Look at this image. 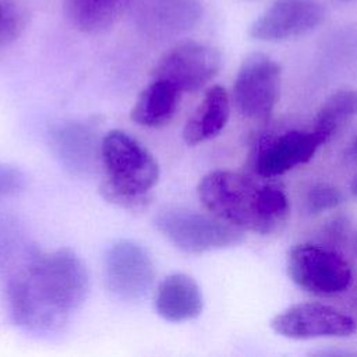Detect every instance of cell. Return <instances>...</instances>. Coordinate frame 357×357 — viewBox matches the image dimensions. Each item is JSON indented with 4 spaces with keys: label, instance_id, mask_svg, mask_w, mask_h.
I'll return each mask as SVG.
<instances>
[{
    "label": "cell",
    "instance_id": "obj_1",
    "mask_svg": "<svg viewBox=\"0 0 357 357\" xmlns=\"http://www.w3.org/2000/svg\"><path fill=\"white\" fill-rule=\"evenodd\" d=\"M88 291L86 268L74 251L38 254L8 282L10 315L28 332L57 333L85 303Z\"/></svg>",
    "mask_w": 357,
    "mask_h": 357
},
{
    "label": "cell",
    "instance_id": "obj_2",
    "mask_svg": "<svg viewBox=\"0 0 357 357\" xmlns=\"http://www.w3.org/2000/svg\"><path fill=\"white\" fill-rule=\"evenodd\" d=\"M202 205L225 222L258 234H271L289 218L284 190L273 183H259L231 170H213L198 184Z\"/></svg>",
    "mask_w": 357,
    "mask_h": 357
},
{
    "label": "cell",
    "instance_id": "obj_3",
    "mask_svg": "<svg viewBox=\"0 0 357 357\" xmlns=\"http://www.w3.org/2000/svg\"><path fill=\"white\" fill-rule=\"evenodd\" d=\"M100 159L106 172L100 183L103 198L127 211H144L159 180L153 155L131 134L112 130L102 138Z\"/></svg>",
    "mask_w": 357,
    "mask_h": 357
},
{
    "label": "cell",
    "instance_id": "obj_4",
    "mask_svg": "<svg viewBox=\"0 0 357 357\" xmlns=\"http://www.w3.org/2000/svg\"><path fill=\"white\" fill-rule=\"evenodd\" d=\"M153 225L174 247L190 254L234 247L244 240V230L212 213L181 206L160 209L153 218Z\"/></svg>",
    "mask_w": 357,
    "mask_h": 357
},
{
    "label": "cell",
    "instance_id": "obj_5",
    "mask_svg": "<svg viewBox=\"0 0 357 357\" xmlns=\"http://www.w3.org/2000/svg\"><path fill=\"white\" fill-rule=\"evenodd\" d=\"M287 272L303 290L317 296H332L344 291L351 283L349 262L335 250L303 243L287 254Z\"/></svg>",
    "mask_w": 357,
    "mask_h": 357
},
{
    "label": "cell",
    "instance_id": "obj_6",
    "mask_svg": "<svg viewBox=\"0 0 357 357\" xmlns=\"http://www.w3.org/2000/svg\"><path fill=\"white\" fill-rule=\"evenodd\" d=\"M280 64L264 53L248 54L233 84V102L238 113L252 120H266L280 96Z\"/></svg>",
    "mask_w": 357,
    "mask_h": 357
},
{
    "label": "cell",
    "instance_id": "obj_7",
    "mask_svg": "<svg viewBox=\"0 0 357 357\" xmlns=\"http://www.w3.org/2000/svg\"><path fill=\"white\" fill-rule=\"evenodd\" d=\"M155 266L148 250L135 240L114 241L105 257V280L109 291L123 301H139L149 293Z\"/></svg>",
    "mask_w": 357,
    "mask_h": 357
},
{
    "label": "cell",
    "instance_id": "obj_8",
    "mask_svg": "<svg viewBox=\"0 0 357 357\" xmlns=\"http://www.w3.org/2000/svg\"><path fill=\"white\" fill-rule=\"evenodd\" d=\"M220 54L211 45L187 40L166 52L153 70V78L163 79L181 92L204 88L220 70Z\"/></svg>",
    "mask_w": 357,
    "mask_h": 357
},
{
    "label": "cell",
    "instance_id": "obj_9",
    "mask_svg": "<svg viewBox=\"0 0 357 357\" xmlns=\"http://www.w3.org/2000/svg\"><path fill=\"white\" fill-rule=\"evenodd\" d=\"M272 329L287 339L344 337L356 331L354 319L344 311L322 303H298L273 317Z\"/></svg>",
    "mask_w": 357,
    "mask_h": 357
},
{
    "label": "cell",
    "instance_id": "obj_10",
    "mask_svg": "<svg viewBox=\"0 0 357 357\" xmlns=\"http://www.w3.org/2000/svg\"><path fill=\"white\" fill-rule=\"evenodd\" d=\"M326 11L319 0H276L250 26V36L278 42L301 36L319 26Z\"/></svg>",
    "mask_w": 357,
    "mask_h": 357
},
{
    "label": "cell",
    "instance_id": "obj_11",
    "mask_svg": "<svg viewBox=\"0 0 357 357\" xmlns=\"http://www.w3.org/2000/svg\"><path fill=\"white\" fill-rule=\"evenodd\" d=\"M131 10L135 26L155 39L181 35L202 15L199 0H134Z\"/></svg>",
    "mask_w": 357,
    "mask_h": 357
},
{
    "label": "cell",
    "instance_id": "obj_12",
    "mask_svg": "<svg viewBox=\"0 0 357 357\" xmlns=\"http://www.w3.org/2000/svg\"><path fill=\"white\" fill-rule=\"evenodd\" d=\"M325 144L312 130H289L261 142L254 156L255 173L271 178L280 176L314 158Z\"/></svg>",
    "mask_w": 357,
    "mask_h": 357
},
{
    "label": "cell",
    "instance_id": "obj_13",
    "mask_svg": "<svg viewBox=\"0 0 357 357\" xmlns=\"http://www.w3.org/2000/svg\"><path fill=\"white\" fill-rule=\"evenodd\" d=\"M50 148L66 170L75 176L89 174L98 158H100V144L96 130L78 120L63 121L49 132Z\"/></svg>",
    "mask_w": 357,
    "mask_h": 357
},
{
    "label": "cell",
    "instance_id": "obj_14",
    "mask_svg": "<svg viewBox=\"0 0 357 357\" xmlns=\"http://www.w3.org/2000/svg\"><path fill=\"white\" fill-rule=\"evenodd\" d=\"M155 305L169 322H185L202 312L204 298L198 283L187 273H172L158 287Z\"/></svg>",
    "mask_w": 357,
    "mask_h": 357
},
{
    "label": "cell",
    "instance_id": "obj_15",
    "mask_svg": "<svg viewBox=\"0 0 357 357\" xmlns=\"http://www.w3.org/2000/svg\"><path fill=\"white\" fill-rule=\"evenodd\" d=\"M230 116V102L226 89L211 86L201 103L192 112L183 128V139L188 145H198L220 134Z\"/></svg>",
    "mask_w": 357,
    "mask_h": 357
},
{
    "label": "cell",
    "instance_id": "obj_16",
    "mask_svg": "<svg viewBox=\"0 0 357 357\" xmlns=\"http://www.w3.org/2000/svg\"><path fill=\"white\" fill-rule=\"evenodd\" d=\"M181 93L172 84L153 78L138 95L131 109V120L148 128H159L169 124L177 114Z\"/></svg>",
    "mask_w": 357,
    "mask_h": 357
},
{
    "label": "cell",
    "instance_id": "obj_17",
    "mask_svg": "<svg viewBox=\"0 0 357 357\" xmlns=\"http://www.w3.org/2000/svg\"><path fill=\"white\" fill-rule=\"evenodd\" d=\"M134 0H64V14L71 25L85 33H100L112 28L132 6Z\"/></svg>",
    "mask_w": 357,
    "mask_h": 357
},
{
    "label": "cell",
    "instance_id": "obj_18",
    "mask_svg": "<svg viewBox=\"0 0 357 357\" xmlns=\"http://www.w3.org/2000/svg\"><path fill=\"white\" fill-rule=\"evenodd\" d=\"M357 116V89H339L329 95L318 109L312 131L328 142Z\"/></svg>",
    "mask_w": 357,
    "mask_h": 357
},
{
    "label": "cell",
    "instance_id": "obj_19",
    "mask_svg": "<svg viewBox=\"0 0 357 357\" xmlns=\"http://www.w3.org/2000/svg\"><path fill=\"white\" fill-rule=\"evenodd\" d=\"M26 10L13 1H0V46L15 40L26 28Z\"/></svg>",
    "mask_w": 357,
    "mask_h": 357
},
{
    "label": "cell",
    "instance_id": "obj_20",
    "mask_svg": "<svg viewBox=\"0 0 357 357\" xmlns=\"http://www.w3.org/2000/svg\"><path fill=\"white\" fill-rule=\"evenodd\" d=\"M342 202L343 194L337 187L319 181L308 188L304 199V208L308 215H318L339 206Z\"/></svg>",
    "mask_w": 357,
    "mask_h": 357
},
{
    "label": "cell",
    "instance_id": "obj_21",
    "mask_svg": "<svg viewBox=\"0 0 357 357\" xmlns=\"http://www.w3.org/2000/svg\"><path fill=\"white\" fill-rule=\"evenodd\" d=\"M25 174L13 165L0 162V198L18 194L25 187Z\"/></svg>",
    "mask_w": 357,
    "mask_h": 357
},
{
    "label": "cell",
    "instance_id": "obj_22",
    "mask_svg": "<svg viewBox=\"0 0 357 357\" xmlns=\"http://www.w3.org/2000/svg\"><path fill=\"white\" fill-rule=\"evenodd\" d=\"M344 155H346V159L357 163V135L350 141L349 146L346 148Z\"/></svg>",
    "mask_w": 357,
    "mask_h": 357
},
{
    "label": "cell",
    "instance_id": "obj_23",
    "mask_svg": "<svg viewBox=\"0 0 357 357\" xmlns=\"http://www.w3.org/2000/svg\"><path fill=\"white\" fill-rule=\"evenodd\" d=\"M350 192H351L354 197H357V173L354 174V177H353L351 181H350Z\"/></svg>",
    "mask_w": 357,
    "mask_h": 357
},
{
    "label": "cell",
    "instance_id": "obj_24",
    "mask_svg": "<svg viewBox=\"0 0 357 357\" xmlns=\"http://www.w3.org/2000/svg\"><path fill=\"white\" fill-rule=\"evenodd\" d=\"M353 245H354V251L357 252V234L354 236V240H353Z\"/></svg>",
    "mask_w": 357,
    "mask_h": 357
},
{
    "label": "cell",
    "instance_id": "obj_25",
    "mask_svg": "<svg viewBox=\"0 0 357 357\" xmlns=\"http://www.w3.org/2000/svg\"><path fill=\"white\" fill-rule=\"evenodd\" d=\"M342 1H350V0H342Z\"/></svg>",
    "mask_w": 357,
    "mask_h": 357
}]
</instances>
